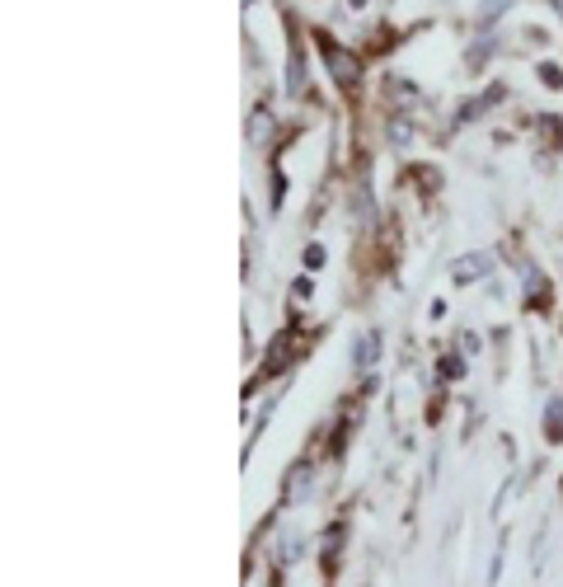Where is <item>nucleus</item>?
Returning a JSON list of instances; mask_svg holds the SVG:
<instances>
[{"label": "nucleus", "instance_id": "1", "mask_svg": "<svg viewBox=\"0 0 563 587\" xmlns=\"http://www.w3.org/2000/svg\"><path fill=\"white\" fill-rule=\"evenodd\" d=\"M320 52H324V62H329V71H334L338 85H343V90H352V85H357V76H362V66H357V52H348V47L329 43V38H320Z\"/></svg>", "mask_w": 563, "mask_h": 587}, {"label": "nucleus", "instance_id": "2", "mask_svg": "<svg viewBox=\"0 0 563 587\" xmlns=\"http://www.w3.org/2000/svg\"><path fill=\"white\" fill-rule=\"evenodd\" d=\"M249 141H254V146H268V141H273V113L268 109H254V118H249Z\"/></svg>", "mask_w": 563, "mask_h": 587}, {"label": "nucleus", "instance_id": "3", "mask_svg": "<svg viewBox=\"0 0 563 587\" xmlns=\"http://www.w3.org/2000/svg\"><path fill=\"white\" fill-rule=\"evenodd\" d=\"M488 268H493V259H488V254H470L465 263H456V282H474V278H484Z\"/></svg>", "mask_w": 563, "mask_h": 587}, {"label": "nucleus", "instance_id": "4", "mask_svg": "<svg viewBox=\"0 0 563 587\" xmlns=\"http://www.w3.org/2000/svg\"><path fill=\"white\" fill-rule=\"evenodd\" d=\"M305 479H310V465H296L287 475V503H301L305 498Z\"/></svg>", "mask_w": 563, "mask_h": 587}, {"label": "nucleus", "instance_id": "5", "mask_svg": "<svg viewBox=\"0 0 563 587\" xmlns=\"http://www.w3.org/2000/svg\"><path fill=\"white\" fill-rule=\"evenodd\" d=\"M305 85V62H301V47H291V66H287V90L291 94H301Z\"/></svg>", "mask_w": 563, "mask_h": 587}, {"label": "nucleus", "instance_id": "6", "mask_svg": "<svg viewBox=\"0 0 563 587\" xmlns=\"http://www.w3.org/2000/svg\"><path fill=\"white\" fill-rule=\"evenodd\" d=\"M371 357H376V334H366L362 343H352V362H357V367H366Z\"/></svg>", "mask_w": 563, "mask_h": 587}, {"label": "nucleus", "instance_id": "7", "mask_svg": "<svg viewBox=\"0 0 563 587\" xmlns=\"http://www.w3.org/2000/svg\"><path fill=\"white\" fill-rule=\"evenodd\" d=\"M493 43H498V33H479V43L470 47V66H479L488 57V52H493Z\"/></svg>", "mask_w": 563, "mask_h": 587}, {"label": "nucleus", "instance_id": "8", "mask_svg": "<svg viewBox=\"0 0 563 587\" xmlns=\"http://www.w3.org/2000/svg\"><path fill=\"white\" fill-rule=\"evenodd\" d=\"M549 437H563V400H549Z\"/></svg>", "mask_w": 563, "mask_h": 587}, {"label": "nucleus", "instance_id": "9", "mask_svg": "<svg viewBox=\"0 0 563 587\" xmlns=\"http://www.w3.org/2000/svg\"><path fill=\"white\" fill-rule=\"evenodd\" d=\"M507 5H512V0H484V5H479V19L488 24V19H498V15H503Z\"/></svg>", "mask_w": 563, "mask_h": 587}, {"label": "nucleus", "instance_id": "10", "mask_svg": "<svg viewBox=\"0 0 563 587\" xmlns=\"http://www.w3.org/2000/svg\"><path fill=\"white\" fill-rule=\"evenodd\" d=\"M305 268H324V249H320V245L305 249Z\"/></svg>", "mask_w": 563, "mask_h": 587}, {"label": "nucleus", "instance_id": "11", "mask_svg": "<svg viewBox=\"0 0 563 587\" xmlns=\"http://www.w3.org/2000/svg\"><path fill=\"white\" fill-rule=\"evenodd\" d=\"M540 80H545V85H554V90H559V85H563L559 66H540Z\"/></svg>", "mask_w": 563, "mask_h": 587}, {"label": "nucleus", "instance_id": "12", "mask_svg": "<svg viewBox=\"0 0 563 587\" xmlns=\"http://www.w3.org/2000/svg\"><path fill=\"white\" fill-rule=\"evenodd\" d=\"M442 376H451V381H456V376H460V357H446V362H442Z\"/></svg>", "mask_w": 563, "mask_h": 587}, {"label": "nucleus", "instance_id": "13", "mask_svg": "<svg viewBox=\"0 0 563 587\" xmlns=\"http://www.w3.org/2000/svg\"><path fill=\"white\" fill-rule=\"evenodd\" d=\"M554 10H559V15H563V0H554Z\"/></svg>", "mask_w": 563, "mask_h": 587}]
</instances>
